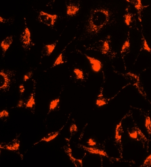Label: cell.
<instances>
[{"label": "cell", "mask_w": 151, "mask_h": 167, "mask_svg": "<svg viewBox=\"0 0 151 167\" xmlns=\"http://www.w3.org/2000/svg\"><path fill=\"white\" fill-rule=\"evenodd\" d=\"M59 101H60V99L59 98L50 101V107H49L50 112L54 110L57 108L59 104Z\"/></svg>", "instance_id": "obj_23"}, {"label": "cell", "mask_w": 151, "mask_h": 167, "mask_svg": "<svg viewBox=\"0 0 151 167\" xmlns=\"http://www.w3.org/2000/svg\"><path fill=\"white\" fill-rule=\"evenodd\" d=\"M143 49L144 50L148 51V52H150V53H151V49L150 48V47H149L148 43L146 41V39L144 38H143Z\"/></svg>", "instance_id": "obj_27"}, {"label": "cell", "mask_w": 151, "mask_h": 167, "mask_svg": "<svg viewBox=\"0 0 151 167\" xmlns=\"http://www.w3.org/2000/svg\"><path fill=\"white\" fill-rule=\"evenodd\" d=\"M87 143L88 144V145L90 146H95L97 144V142H96V141L94 139L92 138L89 139L88 141H87Z\"/></svg>", "instance_id": "obj_31"}, {"label": "cell", "mask_w": 151, "mask_h": 167, "mask_svg": "<svg viewBox=\"0 0 151 167\" xmlns=\"http://www.w3.org/2000/svg\"><path fill=\"white\" fill-rule=\"evenodd\" d=\"M127 2L134 6L139 13H141L143 8L141 0H126Z\"/></svg>", "instance_id": "obj_17"}, {"label": "cell", "mask_w": 151, "mask_h": 167, "mask_svg": "<svg viewBox=\"0 0 151 167\" xmlns=\"http://www.w3.org/2000/svg\"><path fill=\"white\" fill-rule=\"evenodd\" d=\"M3 21H4V19L1 18V17H0V22L1 23H3Z\"/></svg>", "instance_id": "obj_34"}, {"label": "cell", "mask_w": 151, "mask_h": 167, "mask_svg": "<svg viewBox=\"0 0 151 167\" xmlns=\"http://www.w3.org/2000/svg\"><path fill=\"white\" fill-rule=\"evenodd\" d=\"M108 103V100L103 97V95L101 92V94L98 96L96 101V104L98 107H101L105 105Z\"/></svg>", "instance_id": "obj_19"}, {"label": "cell", "mask_w": 151, "mask_h": 167, "mask_svg": "<svg viewBox=\"0 0 151 167\" xmlns=\"http://www.w3.org/2000/svg\"><path fill=\"white\" fill-rule=\"evenodd\" d=\"M132 17L133 15L130 13L126 14L124 15V21L127 26H129L130 25V24L132 23Z\"/></svg>", "instance_id": "obj_24"}, {"label": "cell", "mask_w": 151, "mask_h": 167, "mask_svg": "<svg viewBox=\"0 0 151 167\" xmlns=\"http://www.w3.org/2000/svg\"><path fill=\"white\" fill-rule=\"evenodd\" d=\"M67 15L69 16L73 17L76 15L80 10V6L78 4L73 2H70L66 5Z\"/></svg>", "instance_id": "obj_9"}, {"label": "cell", "mask_w": 151, "mask_h": 167, "mask_svg": "<svg viewBox=\"0 0 151 167\" xmlns=\"http://www.w3.org/2000/svg\"><path fill=\"white\" fill-rule=\"evenodd\" d=\"M58 17L57 15H51L44 11L40 12L38 17V21L49 27H53Z\"/></svg>", "instance_id": "obj_3"}, {"label": "cell", "mask_w": 151, "mask_h": 167, "mask_svg": "<svg viewBox=\"0 0 151 167\" xmlns=\"http://www.w3.org/2000/svg\"><path fill=\"white\" fill-rule=\"evenodd\" d=\"M64 126H63L61 129H59V130L57 131L53 132H50V133L47 134V135L44 137L41 140L34 144V145H36V144L39 143V142H41L45 141L46 142H49L51 141L54 140L55 137H57L59 135V134L60 133L61 130H62L63 128H64Z\"/></svg>", "instance_id": "obj_10"}, {"label": "cell", "mask_w": 151, "mask_h": 167, "mask_svg": "<svg viewBox=\"0 0 151 167\" xmlns=\"http://www.w3.org/2000/svg\"><path fill=\"white\" fill-rule=\"evenodd\" d=\"M130 51V43L129 39H128L126 40L122 47L121 54L122 56H125L129 53Z\"/></svg>", "instance_id": "obj_16"}, {"label": "cell", "mask_w": 151, "mask_h": 167, "mask_svg": "<svg viewBox=\"0 0 151 167\" xmlns=\"http://www.w3.org/2000/svg\"><path fill=\"white\" fill-rule=\"evenodd\" d=\"M64 151L68 155L71 161L73 163L74 165L76 167H83V161L82 159H77L74 158L73 156L72 153V149L69 147L64 146Z\"/></svg>", "instance_id": "obj_7"}, {"label": "cell", "mask_w": 151, "mask_h": 167, "mask_svg": "<svg viewBox=\"0 0 151 167\" xmlns=\"http://www.w3.org/2000/svg\"><path fill=\"white\" fill-rule=\"evenodd\" d=\"M64 63V62L63 61V52H62L59 55L58 57L57 58L55 62L51 68H54L55 66H58L59 65L61 64Z\"/></svg>", "instance_id": "obj_25"}, {"label": "cell", "mask_w": 151, "mask_h": 167, "mask_svg": "<svg viewBox=\"0 0 151 167\" xmlns=\"http://www.w3.org/2000/svg\"><path fill=\"white\" fill-rule=\"evenodd\" d=\"M77 131L78 128L76 125L75 123L72 124L71 126L70 127V132H71V135H75V133Z\"/></svg>", "instance_id": "obj_28"}, {"label": "cell", "mask_w": 151, "mask_h": 167, "mask_svg": "<svg viewBox=\"0 0 151 167\" xmlns=\"http://www.w3.org/2000/svg\"><path fill=\"white\" fill-rule=\"evenodd\" d=\"M86 57L88 59L89 62L90 64L91 65V68L94 72L95 73H98L101 70L103 65L100 61L95 58H92L91 56L85 54Z\"/></svg>", "instance_id": "obj_6"}, {"label": "cell", "mask_w": 151, "mask_h": 167, "mask_svg": "<svg viewBox=\"0 0 151 167\" xmlns=\"http://www.w3.org/2000/svg\"><path fill=\"white\" fill-rule=\"evenodd\" d=\"M111 13L104 8H97L90 12L85 32L90 36L97 35L108 24Z\"/></svg>", "instance_id": "obj_1"}, {"label": "cell", "mask_w": 151, "mask_h": 167, "mask_svg": "<svg viewBox=\"0 0 151 167\" xmlns=\"http://www.w3.org/2000/svg\"><path fill=\"white\" fill-rule=\"evenodd\" d=\"M24 101L23 100L20 99V100L18 101V103L17 105V108H22L23 106Z\"/></svg>", "instance_id": "obj_33"}, {"label": "cell", "mask_w": 151, "mask_h": 167, "mask_svg": "<svg viewBox=\"0 0 151 167\" xmlns=\"http://www.w3.org/2000/svg\"><path fill=\"white\" fill-rule=\"evenodd\" d=\"M138 127L137 125H135L134 127L127 129L128 134L131 138L133 140L138 141Z\"/></svg>", "instance_id": "obj_15"}, {"label": "cell", "mask_w": 151, "mask_h": 167, "mask_svg": "<svg viewBox=\"0 0 151 167\" xmlns=\"http://www.w3.org/2000/svg\"><path fill=\"white\" fill-rule=\"evenodd\" d=\"M20 40L23 45L26 47H28L31 44V32L28 28L26 27L24 31L20 36Z\"/></svg>", "instance_id": "obj_8"}, {"label": "cell", "mask_w": 151, "mask_h": 167, "mask_svg": "<svg viewBox=\"0 0 151 167\" xmlns=\"http://www.w3.org/2000/svg\"><path fill=\"white\" fill-rule=\"evenodd\" d=\"M82 148H84L85 150L89 152V153L91 154H94L99 155L100 156H105V157H108V155L104 151L100 149H97L94 147H87L85 146L84 145H81Z\"/></svg>", "instance_id": "obj_11"}, {"label": "cell", "mask_w": 151, "mask_h": 167, "mask_svg": "<svg viewBox=\"0 0 151 167\" xmlns=\"http://www.w3.org/2000/svg\"><path fill=\"white\" fill-rule=\"evenodd\" d=\"M110 50V47L109 41L108 40H105L102 42V45L100 47V52L102 54L106 55L109 52Z\"/></svg>", "instance_id": "obj_18"}, {"label": "cell", "mask_w": 151, "mask_h": 167, "mask_svg": "<svg viewBox=\"0 0 151 167\" xmlns=\"http://www.w3.org/2000/svg\"><path fill=\"white\" fill-rule=\"evenodd\" d=\"M57 42H58V41L53 44L45 45L41 51V54L42 56H50L55 49Z\"/></svg>", "instance_id": "obj_13"}, {"label": "cell", "mask_w": 151, "mask_h": 167, "mask_svg": "<svg viewBox=\"0 0 151 167\" xmlns=\"http://www.w3.org/2000/svg\"><path fill=\"white\" fill-rule=\"evenodd\" d=\"M73 73L76 74V78L78 80H83L84 78V74L82 70L79 68H75Z\"/></svg>", "instance_id": "obj_22"}, {"label": "cell", "mask_w": 151, "mask_h": 167, "mask_svg": "<svg viewBox=\"0 0 151 167\" xmlns=\"http://www.w3.org/2000/svg\"><path fill=\"white\" fill-rule=\"evenodd\" d=\"M9 116V113L6 110H3L0 112V118L2 119L3 118H8Z\"/></svg>", "instance_id": "obj_29"}, {"label": "cell", "mask_w": 151, "mask_h": 167, "mask_svg": "<svg viewBox=\"0 0 151 167\" xmlns=\"http://www.w3.org/2000/svg\"><path fill=\"white\" fill-rule=\"evenodd\" d=\"M4 146L5 147V149L8 150H18L19 149L20 146V141L18 140L15 139L11 142H10L7 144H6V145Z\"/></svg>", "instance_id": "obj_14"}, {"label": "cell", "mask_w": 151, "mask_h": 167, "mask_svg": "<svg viewBox=\"0 0 151 167\" xmlns=\"http://www.w3.org/2000/svg\"><path fill=\"white\" fill-rule=\"evenodd\" d=\"M151 166V154L145 159L143 164L140 167H149Z\"/></svg>", "instance_id": "obj_26"}, {"label": "cell", "mask_w": 151, "mask_h": 167, "mask_svg": "<svg viewBox=\"0 0 151 167\" xmlns=\"http://www.w3.org/2000/svg\"><path fill=\"white\" fill-rule=\"evenodd\" d=\"M121 75L124 76V78H126L127 80L130 81L131 84H133V86L136 87V88L138 89L139 92L143 97H144L145 99H147V95H146V92L144 90L143 87L142 86L140 78L138 76L132 73H126L125 74H121Z\"/></svg>", "instance_id": "obj_2"}, {"label": "cell", "mask_w": 151, "mask_h": 167, "mask_svg": "<svg viewBox=\"0 0 151 167\" xmlns=\"http://www.w3.org/2000/svg\"><path fill=\"white\" fill-rule=\"evenodd\" d=\"M24 91H25V88H24V86L23 84L20 85L19 86V91L20 94H22L24 92Z\"/></svg>", "instance_id": "obj_32"}, {"label": "cell", "mask_w": 151, "mask_h": 167, "mask_svg": "<svg viewBox=\"0 0 151 167\" xmlns=\"http://www.w3.org/2000/svg\"><path fill=\"white\" fill-rule=\"evenodd\" d=\"M55 0H52V2H55Z\"/></svg>", "instance_id": "obj_35"}, {"label": "cell", "mask_w": 151, "mask_h": 167, "mask_svg": "<svg viewBox=\"0 0 151 167\" xmlns=\"http://www.w3.org/2000/svg\"><path fill=\"white\" fill-rule=\"evenodd\" d=\"M35 105H36V101H35L34 95L33 93H32L28 99L27 101V104H26V107L27 108L31 109V108H32L33 107H34Z\"/></svg>", "instance_id": "obj_21"}, {"label": "cell", "mask_w": 151, "mask_h": 167, "mask_svg": "<svg viewBox=\"0 0 151 167\" xmlns=\"http://www.w3.org/2000/svg\"><path fill=\"white\" fill-rule=\"evenodd\" d=\"M124 118H122L121 121L117 125L116 127L115 128V140L116 144L120 146L122 149V134H123V128L122 126V120L124 118Z\"/></svg>", "instance_id": "obj_4"}, {"label": "cell", "mask_w": 151, "mask_h": 167, "mask_svg": "<svg viewBox=\"0 0 151 167\" xmlns=\"http://www.w3.org/2000/svg\"><path fill=\"white\" fill-rule=\"evenodd\" d=\"M13 42V37L9 36L7 37L6 38L3 40L1 44V47L2 48L3 51V56H4L5 55L6 52L7 50L9 49L11 44Z\"/></svg>", "instance_id": "obj_12"}, {"label": "cell", "mask_w": 151, "mask_h": 167, "mask_svg": "<svg viewBox=\"0 0 151 167\" xmlns=\"http://www.w3.org/2000/svg\"><path fill=\"white\" fill-rule=\"evenodd\" d=\"M145 116V126L149 136L151 134V120L150 116L146 114Z\"/></svg>", "instance_id": "obj_20"}, {"label": "cell", "mask_w": 151, "mask_h": 167, "mask_svg": "<svg viewBox=\"0 0 151 167\" xmlns=\"http://www.w3.org/2000/svg\"><path fill=\"white\" fill-rule=\"evenodd\" d=\"M32 75V71H30V72H28V73H26V74L24 75V81L26 82L27 80H29L30 78H31Z\"/></svg>", "instance_id": "obj_30"}, {"label": "cell", "mask_w": 151, "mask_h": 167, "mask_svg": "<svg viewBox=\"0 0 151 167\" xmlns=\"http://www.w3.org/2000/svg\"><path fill=\"white\" fill-rule=\"evenodd\" d=\"M10 82V79L9 76L4 72V70H1L0 72V89H7L9 87Z\"/></svg>", "instance_id": "obj_5"}]
</instances>
